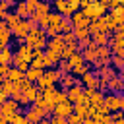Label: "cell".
<instances>
[{
	"mask_svg": "<svg viewBox=\"0 0 124 124\" xmlns=\"http://www.w3.org/2000/svg\"><path fill=\"white\" fill-rule=\"evenodd\" d=\"M60 23H62V16H58L56 12H50L39 19L37 27L43 29L48 37H54V35H60Z\"/></svg>",
	"mask_w": 124,
	"mask_h": 124,
	"instance_id": "1",
	"label": "cell"
},
{
	"mask_svg": "<svg viewBox=\"0 0 124 124\" xmlns=\"http://www.w3.org/2000/svg\"><path fill=\"white\" fill-rule=\"evenodd\" d=\"M60 78H62V74H60L56 68H46V70L43 72V76L35 81V87H37L39 91H45V89H48V87H56V83L60 81Z\"/></svg>",
	"mask_w": 124,
	"mask_h": 124,
	"instance_id": "2",
	"label": "cell"
},
{
	"mask_svg": "<svg viewBox=\"0 0 124 124\" xmlns=\"http://www.w3.org/2000/svg\"><path fill=\"white\" fill-rule=\"evenodd\" d=\"M81 12L87 16V19H89V21H93V19L103 17L108 10H107L105 0H89V4H87L85 8H81Z\"/></svg>",
	"mask_w": 124,
	"mask_h": 124,
	"instance_id": "3",
	"label": "cell"
},
{
	"mask_svg": "<svg viewBox=\"0 0 124 124\" xmlns=\"http://www.w3.org/2000/svg\"><path fill=\"white\" fill-rule=\"evenodd\" d=\"M23 45H27V46H31V48L45 50V46H46V33H45L43 29L35 27V29L29 31V35H27L25 41H23Z\"/></svg>",
	"mask_w": 124,
	"mask_h": 124,
	"instance_id": "4",
	"label": "cell"
},
{
	"mask_svg": "<svg viewBox=\"0 0 124 124\" xmlns=\"http://www.w3.org/2000/svg\"><path fill=\"white\" fill-rule=\"evenodd\" d=\"M56 14L62 17H72L79 10V0H56L54 2Z\"/></svg>",
	"mask_w": 124,
	"mask_h": 124,
	"instance_id": "5",
	"label": "cell"
},
{
	"mask_svg": "<svg viewBox=\"0 0 124 124\" xmlns=\"http://www.w3.org/2000/svg\"><path fill=\"white\" fill-rule=\"evenodd\" d=\"M35 27H37V23H33L31 19H21V21L12 29V37H16V39L19 41V45H21V43L25 41V37L29 35V31L35 29Z\"/></svg>",
	"mask_w": 124,
	"mask_h": 124,
	"instance_id": "6",
	"label": "cell"
},
{
	"mask_svg": "<svg viewBox=\"0 0 124 124\" xmlns=\"http://www.w3.org/2000/svg\"><path fill=\"white\" fill-rule=\"evenodd\" d=\"M103 107H105V110L108 114L110 112H116V110H122L124 108V97L122 95H116V93H108L103 99Z\"/></svg>",
	"mask_w": 124,
	"mask_h": 124,
	"instance_id": "7",
	"label": "cell"
},
{
	"mask_svg": "<svg viewBox=\"0 0 124 124\" xmlns=\"http://www.w3.org/2000/svg\"><path fill=\"white\" fill-rule=\"evenodd\" d=\"M17 112H19V105H17L14 99H6V101L2 103V107H0V118H2L4 124H8Z\"/></svg>",
	"mask_w": 124,
	"mask_h": 124,
	"instance_id": "8",
	"label": "cell"
},
{
	"mask_svg": "<svg viewBox=\"0 0 124 124\" xmlns=\"http://www.w3.org/2000/svg\"><path fill=\"white\" fill-rule=\"evenodd\" d=\"M25 120L29 122V124H39L41 120H45L46 118V112L41 108V107H37V105H29V108L25 110Z\"/></svg>",
	"mask_w": 124,
	"mask_h": 124,
	"instance_id": "9",
	"label": "cell"
},
{
	"mask_svg": "<svg viewBox=\"0 0 124 124\" xmlns=\"http://www.w3.org/2000/svg\"><path fill=\"white\" fill-rule=\"evenodd\" d=\"M31 46H27V45H19L17 48H16V52H14V58H12V64H17V62H25V64H29L31 62Z\"/></svg>",
	"mask_w": 124,
	"mask_h": 124,
	"instance_id": "10",
	"label": "cell"
},
{
	"mask_svg": "<svg viewBox=\"0 0 124 124\" xmlns=\"http://www.w3.org/2000/svg\"><path fill=\"white\" fill-rule=\"evenodd\" d=\"M78 81H79V85L83 89H99V78H97V74L93 70H89L87 74H83Z\"/></svg>",
	"mask_w": 124,
	"mask_h": 124,
	"instance_id": "11",
	"label": "cell"
},
{
	"mask_svg": "<svg viewBox=\"0 0 124 124\" xmlns=\"http://www.w3.org/2000/svg\"><path fill=\"white\" fill-rule=\"evenodd\" d=\"M85 95H87V101H89V108H99V107H103L105 93H101L99 89H85Z\"/></svg>",
	"mask_w": 124,
	"mask_h": 124,
	"instance_id": "12",
	"label": "cell"
},
{
	"mask_svg": "<svg viewBox=\"0 0 124 124\" xmlns=\"http://www.w3.org/2000/svg\"><path fill=\"white\" fill-rule=\"evenodd\" d=\"M70 23H72L74 31H76V29H87V27H89V19H87V16H85L81 10H78V12L70 17Z\"/></svg>",
	"mask_w": 124,
	"mask_h": 124,
	"instance_id": "13",
	"label": "cell"
},
{
	"mask_svg": "<svg viewBox=\"0 0 124 124\" xmlns=\"http://www.w3.org/2000/svg\"><path fill=\"white\" fill-rule=\"evenodd\" d=\"M46 14H50V4H48V2H39V4H37V8H35V12L31 14V17H29V19H31L33 23H39V19H41V17H45Z\"/></svg>",
	"mask_w": 124,
	"mask_h": 124,
	"instance_id": "14",
	"label": "cell"
},
{
	"mask_svg": "<svg viewBox=\"0 0 124 124\" xmlns=\"http://www.w3.org/2000/svg\"><path fill=\"white\" fill-rule=\"evenodd\" d=\"M107 89H108L110 93H116V95H120V93L124 91V78H122V72H118L116 78H112L110 81H107Z\"/></svg>",
	"mask_w": 124,
	"mask_h": 124,
	"instance_id": "15",
	"label": "cell"
},
{
	"mask_svg": "<svg viewBox=\"0 0 124 124\" xmlns=\"http://www.w3.org/2000/svg\"><path fill=\"white\" fill-rule=\"evenodd\" d=\"M83 87L79 85V81L74 85V87H70V89H66L64 93H66V99H68V103H72V105H76L79 99H81V95H83Z\"/></svg>",
	"mask_w": 124,
	"mask_h": 124,
	"instance_id": "16",
	"label": "cell"
},
{
	"mask_svg": "<svg viewBox=\"0 0 124 124\" xmlns=\"http://www.w3.org/2000/svg\"><path fill=\"white\" fill-rule=\"evenodd\" d=\"M72 112H74V105L68 103V101L58 103V105L54 107V110H52V114H54V116H60V118H68Z\"/></svg>",
	"mask_w": 124,
	"mask_h": 124,
	"instance_id": "17",
	"label": "cell"
},
{
	"mask_svg": "<svg viewBox=\"0 0 124 124\" xmlns=\"http://www.w3.org/2000/svg\"><path fill=\"white\" fill-rule=\"evenodd\" d=\"M95 74H97V78L101 79V81H110L112 78H116L118 76V72L108 64V66H105V68H99V70H93Z\"/></svg>",
	"mask_w": 124,
	"mask_h": 124,
	"instance_id": "18",
	"label": "cell"
},
{
	"mask_svg": "<svg viewBox=\"0 0 124 124\" xmlns=\"http://www.w3.org/2000/svg\"><path fill=\"white\" fill-rule=\"evenodd\" d=\"M87 31H89V35H97V33H107V25H105L103 17H99V19H93V21H89V27H87ZM107 35H108V33H107Z\"/></svg>",
	"mask_w": 124,
	"mask_h": 124,
	"instance_id": "19",
	"label": "cell"
},
{
	"mask_svg": "<svg viewBox=\"0 0 124 124\" xmlns=\"http://www.w3.org/2000/svg\"><path fill=\"white\" fill-rule=\"evenodd\" d=\"M10 41H12V31L6 27L4 21H0V48L10 46Z\"/></svg>",
	"mask_w": 124,
	"mask_h": 124,
	"instance_id": "20",
	"label": "cell"
},
{
	"mask_svg": "<svg viewBox=\"0 0 124 124\" xmlns=\"http://www.w3.org/2000/svg\"><path fill=\"white\" fill-rule=\"evenodd\" d=\"M21 95H23V99H25V105L29 107V105H33L35 103V99H37V93H39V89L35 87V83L31 85V87H27L25 91H19Z\"/></svg>",
	"mask_w": 124,
	"mask_h": 124,
	"instance_id": "21",
	"label": "cell"
},
{
	"mask_svg": "<svg viewBox=\"0 0 124 124\" xmlns=\"http://www.w3.org/2000/svg\"><path fill=\"white\" fill-rule=\"evenodd\" d=\"M74 114L79 120H87V118H91V108L85 105H74Z\"/></svg>",
	"mask_w": 124,
	"mask_h": 124,
	"instance_id": "22",
	"label": "cell"
},
{
	"mask_svg": "<svg viewBox=\"0 0 124 124\" xmlns=\"http://www.w3.org/2000/svg\"><path fill=\"white\" fill-rule=\"evenodd\" d=\"M108 16L114 19L116 25H124V6H118L114 10H108Z\"/></svg>",
	"mask_w": 124,
	"mask_h": 124,
	"instance_id": "23",
	"label": "cell"
},
{
	"mask_svg": "<svg viewBox=\"0 0 124 124\" xmlns=\"http://www.w3.org/2000/svg\"><path fill=\"white\" fill-rule=\"evenodd\" d=\"M60 85H62V91H66V89H70V87H74L76 83H78V79L72 76V74H64L62 78H60V81H58Z\"/></svg>",
	"mask_w": 124,
	"mask_h": 124,
	"instance_id": "24",
	"label": "cell"
},
{
	"mask_svg": "<svg viewBox=\"0 0 124 124\" xmlns=\"http://www.w3.org/2000/svg\"><path fill=\"white\" fill-rule=\"evenodd\" d=\"M2 21H4V23H6V27H8L10 31H12V29H14V27H16V25H17V23L21 21V19H19V17H17V16H16L14 12H8V14L4 16V19H2Z\"/></svg>",
	"mask_w": 124,
	"mask_h": 124,
	"instance_id": "25",
	"label": "cell"
},
{
	"mask_svg": "<svg viewBox=\"0 0 124 124\" xmlns=\"http://www.w3.org/2000/svg\"><path fill=\"white\" fill-rule=\"evenodd\" d=\"M29 68H35V70H46V68H48V62H46L45 54H43V56L33 58V60L29 62Z\"/></svg>",
	"mask_w": 124,
	"mask_h": 124,
	"instance_id": "26",
	"label": "cell"
},
{
	"mask_svg": "<svg viewBox=\"0 0 124 124\" xmlns=\"http://www.w3.org/2000/svg\"><path fill=\"white\" fill-rule=\"evenodd\" d=\"M6 79H8V81H14V83H19L21 79H25V74L19 72V70H16V68L12 66L10 72H8V76H6Z\"/></svg>",
	"mask_w": 124,
	"mask_h": 124,
	"instance_id": "27",
	"label": "cell"
},
{
	"mask_svg": "<svg viewBox=\"0 0 124 124\" xmlns=\"http://www.w3.org/2000/svg\"><path fill=\"white\" fill-rule=\"evenodd\" d=\"M12 58H14V50H12L10 46H6V48L0 50V64H8V66H12Z\"/></svg>",
	"mask_w": 124,
	"mask_h": 124,
	"instance_id": "28",
	"label": "cell"
},
{
	"mask_svg": "<svg viewBox=\"0 0 124 124\" xmlns=\"http://www.w3.org/2000/svg\"><path fill=\"white\" fill-rule=\"evenodd\" d=\"M14 14H16L19 19H29V12H27V8H25V2L16 4V6H14Z\"/></svg>",
	"mask_w": 124,
	"mask_h": 124,
	"instance_id": "29",
	"label": "cell"
},
{
	"mask_svg": "<svg viewBox=\"0 0 124 124\" xmlns=\"http://www.w3.org/2000/svg\"><path fill=\"white\" fill-rule=\"evenodd\" d=\"M89 70H91V66L83 62V64H79V66H76V68H72V72H70V74H72V76H74V78L78 79V78H81L83 74H87Z\"/></svg>",
	"mask_w": 124,
	"mask_h": 124,
	"instance_id": "30",
	"label": "cell"
},
{
	"mask_svg": "<svg viewBox=\"0 0 124 124\" xmlns=\"http://www.w3.org/2000/svg\"><path fill=\"white\" fill-rule=\"evenodd\" d=\"M43 72H45V70H35V68H29V70L25 72V79H27V81H31V83H35V81L43 76Z\"/></svg>",
	"mask_w": 124,
	"mask_h": 124,
	"instance_id": "31",
	"label": "cell"
},
{
	"mask_svg": "<svg viewBox=\"0 0 124 124\" xmlns=\"http://www.w3.org/2000/svg\"><path fill=\"white\" fill-rule=\"evenodd\" d=\"M68 66H70V72H72V68H76V66H79V64H83V58H81V52H74L68 60Z\"/></svg>",
	"mask_w": 124,
	"mask_h": 124,
	"instance_id": "32",
	"label": "cell"
},
{
	"mask_svg": "<svg viewBox=\"0 0 124 124\" xmlns=\"http://www.w3.org/2000/svg\"><path fill=\"white\" fill-rule=\"evenodd\" d=\"M110 66H112L116 72H122V68H124V56L110 54Z\"/></svg>",
	"mask_w": 124,
	"mask_h": 124,
	"instance_id": "33",
	"label": "cell"
},
{
	"mask_svg": "<svg viewBox=\"0 0 124 124\" xmlns=\"http://www.w3.org/2000/svg\"><path fill=\"white\" fill-rule=\"evenodd\" d=\"M72 33H74V37H76L78 43H81V41H89V39H91V35H89L87 29H76V31H72Z\"/></svg>",
	"mask_w": 124,
	"mask_h": 124,
	"instance_id": "34",
	"label": "cell"
},
{
	"mask_svg": "<svg viewBox=\"0 0 124 124\" xmlns=\"http://www.w3.org/2000/svg\"><path fill=\"white\" fill-rule=\"evenodd\" d=\"M74 52H79V50H78V45H64V50H62V60H68Z\"/></svg>",
	"mask_w": 124,
	"mask_h": 124,
	"instance_id": "35",
	"label": "cell"
},
{
	"mask_svg": "<svg viewBox=\"0 0 124 124\" xmlns=\"http://www.w3.org/2000/svg\"><path fill=\"white\" fill-rule=\"evenodd\" d=\"M74 27L70 23V17H62V23H60V35H66V33H72Z\"/></svg>",
	"mask_w": 124,
	"mask_h": 124,
	"instance_id": "36",
	"label": "cell"
},
{
	"mask_svg": "<svg viewBox=\"0 0 124 124\" xmlns=\"http://www.w3.org/2000/svg\"><path fill=\"white\" fill-rule=\"evenodd\" d=\"M16 4L12 2V0H0V14H8L10 12V8H14Z\"/></svg>",
	"mask_w": 124,
	"mask_h": 124,
	"instance_id": "37",
	"label": "cell"
},
{
	"mask_svg": "<svg viewBox=\"0 0 124 124\" xmlns=\"http://www.w3.org/2000/svg\"><path fill=\"white\" fill-rule=\"evenodd\" d=\"M37 4H39V0H25V8H27V12H29V17H31V14L35 12Z\"/></svg>",
	"mask_w": 124,
	"mask_h": 124,
	"instance_id": "38",
	"label": "cell"
},
{
	"mask_svg": "<svg viewBox=\"0 0 124 124\" xmlns=\"http://www.w3.org/2000/svg\"><path fill=\"white\" fill-rule=\"evenodd\" d=\"M105 4H107V10H114L118 6H124L122 0H105Z\"/></svg>",
	"mask_w": 124,
	"mask_h": 124,
	"instance_id": "39",
	"label": "cell"
},
{
	"mask_svg": "<svg viewBox=\"0 0 124 124\" xmlns=\"http://www.w3.org/2000/svg\"><path fill=\"white\" fill-rule=\"evenodd\" d=\"M62 37H64V45H78L74 33H66V35H62Z\"/></svg>",
	"mask_w": 124,
	"mask_h": 124,
	"instance_id": "40",
	"label": "cell"
},
{
	"mask_svg": "<svg viewBox=\"0 0 124 124\" xmlns=\"http://www.w3.org/2000/svg\"><path fill=\"white\" fill-rule=\"evenodd\" d=\"M110 120H112V122H118V120H124V114H122V110H116V112H110Z\"/></svg>",
	"mask_w": 124,
	"mask_h": 124,
	"instance_id": "41",
	"label": "cell"
},
{
	"mask_svg": "<svg viewBox=\"0 0 124 124\" xmlns=\"http://www.w3.org/2000/svg\"><path fill=\"white\" fill-rule=\"evenodd\" d=\"M10 68H12V66H8V64H0V78H2V79H6Z\"/></svg>",
	"mask_w": 124,
	"mask_h": 124,
	"instance_id": "42",
	"label": "cell"
},
{
	"mask_svg": "<svg viewBox=\"0 0 124 124\" xmlns=\"http://www.w3.org/2000/svg\"><path fill=\"white\" fill-rule=\"evenodd\" d=\"M48 124H66V118H60V116L52 114V118H48Z\"/></svg>",
	"mask_w": 124,
	"mask_h": 124,
	"instance_id": "43",
	"label": "cell"
},
{
	"mask_svg": "<svg viewBox=\"0 0 124 124\" xmlns=\"http://www.w3.org/2000/svg\"><path fill=\"white\" fill-rule=\"evenodd\" d=\"M6 99H8V97H6V95H4V93H2V95H0V107H2V103H4V101H6Z\"/></svg>",
	"mask_w": 124,
	"mask_h": 124,
	"instance_id": "44",
	"label": "cell"
},
{
	"mask_svg": "<svg viewBox=\"0 0 124 124\" xmlns=\"http://www.w3.org/2000/svg\"><path fill=\"white\" fill-rule=\"evenodd\" d=\"M81 124H95V122H93L91 118H87V120H81Z\"/></svg>",
	"mask_w": 124,
	"mask_h": 124,
	"instance_id": "45",
	"label": "cell"
},
{
	"mask_svg": "<svg viewBox=\"0 0 124 124\" xmlns=\"http://www.w3.org/2000/svg\"><path fill=\"white\" fill-rule=\"evenodd\" d=\"M39 124H48V118H45V120H41Z\"/></svg>",
	"mask_w": 124,
	"mask_h": 124,
	"instance_id": "46",
	"label": "cell"
},
{
	"mask_svg": "<svg viewBox=\"0 0 124 124\" xmlns=\"http://www.w3.org/2000/svg\"><path fill=\"white\" fill-rule=\"evenodd\" d=\"M2 81H4V79L0 78V95H2Z\"/></svg>",
	"mask_w": 124,
	"mask_h": 124,
	"instance_id": "47",
	"label": "cell"
},
{
	"mask_svg": "<svg viewBox=\"0 0 124 124\" xmlns=\"http://www.w3.org/2000/svg\"><path fill=\"white\" fill-rule=\"evenodd\" d=\"M0 124H4V122H2V118H0Z\"/></svg>",
	"mask_w": 124,
	"mask_h": 124,
	"instance_id": "48",
	"label": "cell"
},
{
	"mask_svg": "<svg viewBox=\"0 0 124 124\" xmlns=\"http://www.w3.org/2000/svg\"><path fill=\"white\" fill-rule=\"evenodd\" d=\"M0 50H2V48H0Z\"/></svg>",
	"mask_w": 124,
	"mask_h": 124,
	"instance_id": "49",
	"label": "cell"
}]
</instances>
